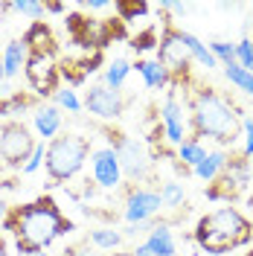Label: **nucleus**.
<instances>
[{"instance_id":"obj_1","label":"nucleus","mask_w":253,"mask_h":256,"mask_svg":"<svg viewBox=\"0 0 253 256\" xmlns=\"http://www.w3.org/2000/svg\"><path fill=\"white\" fill-rule=\"evenodd\" d=\"M3 230L12 233L15 250L20 256H35L44 254L50 244H56L62 236H67L73 230V222L64 218L62 207L56 204L52 195H41L30 204L9 207Z\"/></svg>"},{"instance_id":"obj_2","label":"nucleus","mask_w":253,"mask_h":256,"mask_svg":"<svg viewBox=\"0 0 253 256\" xmlns=\"http://www.w3.org/2000/svg\"><path fill=\"white\" fill-rule=\"evenodd\" d=\"M184 105L190 114V137L195 140L210 137L218 146H230V148L242 140L244 114H238L236 105L218 94L212 84L190 82L184 88Z\"/></svg>"},{"instance_id":"obj_3","label":"nucleus","mask_w":253,"mask_h":256,"mask_svg":"<svg viewBox=\"0 0 253 256\" xmlns=\"http://www.w3.org/2000/svg\"><path fill=\"white\" fill-rule=\"evenodd\" d=\"M192 239L198 244V250L206 256L233 254L238 248H250L253 244V222L238 207L224 204V207L198 218Z\"/></svg>"},{"instance_id":"obj_4","label":"nucleus","mask_w":253,"mask_h":256,"mask_svg":"<svg viewBox=\"0 0 253 256\" xmlns=\"http://www.w3.org/2000/svg\"><path fill=\"white\" fill-rule=\"evenodd\" d=\"M90 160V140L82 134H58L56 140L47 143V158L44 169L52 184H70L73 178L84 169V163Z\"/></svg>"},{"instance_id":"obj_5","label":"nucleus","mask_w":253,"mask_h":256,"mask_svg":"<svg viewBox=\"0 0 253 256\" xmlns=\"http://www.w3.org/2000/svg\"><path fill=\"white\" fill-rule=\"evenodd\" d=\"M158 62L169 70L174 90H184L192 82L190 76L192 58H190V50L184 47V30L174 24V18L163 20V30H160V38H158Z\"/></svg>"},{"instance_id":"obj_6","label":"nucleus","mask_w":253,"mask_h":256,"mask_svg":"<svg viewBox=\"0 0 253 256\" xmlns=\"http://www.w3.org/2000/svg\"><path fill=\"white\" fill-rule=\"evenodd\" d=\"M253 180V169H250V160L244 158L242 152H233L230 148V160L224 166V172L212 184H206V201L212 204H236L238 198H244V190L250 186Z\"/></svg>"},{"instance_id":"obj_7","label":"nucleus","mask_w":253,"mask_h":256,"mask_svg":"<svg viewBox=\"0 0 253 256\" xmlns=\"http://www.w3.org/2000/svg\"><path fill=\"white\" fill-rule=\"evenodd\" d=\"M108 143H111V148L116 152V158H120L122 178L140 184V180H146V178L152 175L154 158H152V152L146 148V143H140L137 137H128L122 131H108Z\"/></svg>"},{"instance_id":"obj_8","label":"nucleus","mask_w":253,"mask_h":256,"mask_svg":"<svg viewBox=\"0 0 253 256\" xmlns=\"http://www.w3.org/2000/svg\"><path fill=\"white\" fill-rule=\"evenodd\" d=\"M0 131H3V146H0L3 163L9 169H24L26 160L32 158V152H35V146H38V140L32 137L30 126H24L20 120H6L0 126Z\"/></svg>"},{"instance_id":"obj_9","label":"nucleus","mask_w":253,"mask_h":256,"mask_svg":"<svg viewBox=\"0 0 253 256\" xmlns=\"http://www.w3.org/2000/svg\"><path fill=\"white\" fill-rule=\"evenodd\" d=\"M160 122H163V134H166V143L169 146H178L186 140L190 134V114H186V105L184 99L178 96L174 88L166 90L163 102H160Z\"/></svg>"},{"instance_id":"obj_10","label":"nucleus","mask_w":253,"mask_h":256,"mask_svg":"<svg viewBox=\"0 0 253 256\" xmlns=\"http://www.w3.org/2000/svg\"><path fill=\"white\" fill-rule=\"evenodd\" d=\"M24 76L32 84L35 96H44V99L56 96V90L62 88V70H58L56 58H50V56H30L26 67H24Z\"/></svg>"},{"instance_id":"obj_11","label":"nucleus","mask_w":253,"mask_h":256,"mask_svg":"<svg viewBox=\"0 0 253 256\" xmlns=\"http://www.w3.org/2000/svg\"><path fill=\"white\" fill-rule=\"evenodd\" d=\"M82 105L88 108V114H94L96 120H116V116H122L128 99L122 96V90H111L108 84H90L84 90Z\"/></svg>"},{"instance_id":"obj_12","label":"nucleus","mask_w":253,"mask_h":256,"mask_svg":"<svg viewBox=\"0 0 253 256\" xmlns=\"http://www.w3.org/2000/svg\"><path fill=\"white\" fill-rule=\"evenodd\" d=\"M163 207L160 190H146V186H128L126 192V222L128 224H142L154 222V216Z\"/></svg>"},{"instance_id":"obj_13","label":"nucleus","mask_w":253,"mask_h":256,"mask_svg":"<svg viewBox=\"0 0 253 256\" xmlns=\"http://www.w3.org/2000/svg\"><path fill=\"white\" fill-rule=\"evenodd\" d=\"M90 178L102 190H116L122 184V166H120V158L111 146L90 152Z\"/></svg>"},{"instance_id":"obj_14","label":"nucleus","mask_w":253,"mask_h":256,"mask_svg":"<svg viewBox=\"0 0 253 256\" xmlns=\"http://www.w3.org/2000/svg\"><path fill=\"white\" fill-rule=\"evenodd\" d=\"M20 41L26 44L30 56H50V58H56V52H58L56 35H52V30L44 20H32L30 26H26V32L20 35Z\"/></svg>"},{"instance_id":"obj_15","label":"nucleus","mask_w":253,"mask_h":256,"mask_svg":"<svg viewBox=\"0 0 253 256\" xmlns=\"http://www.w3.org/2000/svg\"><path fill=\"white\" fill-rule=\"evenodd\" d=\"M62 108H56V105H38L35 111H32V126L38 131V137L50 143V140H56L58 137V131H62Z\"/></svg>"},{"instance_id":"obj_16","label":"nucleus","mask_w":253,"mask_h":256,"mask_svg":"<svg viewBox=\"0 0 253 256\" xmlns=\"http://www.w3.org/2000/svg\"><path fill=\"white\" fill-rule=\"evenodd\" d=\"M134 70L142 76V84L148 90H166V88H172V76H169V70L158 58H137Z\"/></svg>"},{"instance_id":"obj_17","label":"nucleus","mask_w":253,"mask_h":256,"mask_svg":"<svg viewBox=\"0 0 253 256\" xmlns=\"http://www.w3.org/2000/svg\"><path fill=\"white\" fill-rule=\"evenodd\" d=\"M146 244L154 256H178V242H174V233L169 224H154V230L146 236Z\"/></svg>"},{"instance_id":"obj_18","label":"nucleus","mask_w":253,"mask_h":256,"mask_svg":"<svg viewBox=\"0 0 253 256\" xmlns=\"http://www.w3.org/2000/svg\"><path fill=\"white\" fill-rule=\"evenodd\" d=\"M227 160H230V152H224V148H216V152H206V158L192 169V175L198 178V180H204V184H212L216 178L224 172V166H227Z\"/></svg>"},{"instance_id":"obj_19","label":"nucleus","mask_w":253,"mask_h":256,"mask_svg":"<svg viewBox=\"0 0 253 256\" xmlns=\"http://www.w3.org/2000/svg\"><path fill=\"white\" fill-rule=\"evenodd\" d=\"M3 73H6V79H15L20 76V70L26 67V58H30V50L24 41H9L6 47H3Z\"/></svg>"},{"instance_id":"obj_20","label":"nucleus","mask_w":253,"mask_h":256,"mask_svg":"<svg viewBox=\"0 0 253 256\" xmlns=\"http://www.w3.org/2000/svg\"><path fill=\"white\" fill-rule=\"evenodd\" d=\"M184 47L190 50V58H192V62H198L204 70H216V67H222V64H218V58L212 56L210 44H204L198 35H192V32H186V30H184Z\"/></svg>"},{"instance_id":"obj_21","label":"nucleus","mask_w":253,"mask_h":256,"mask_svg":"<svg viewBox=\"0 0 253 256\" xmlns=\"http://www.w3.org/2000/svg\"><path fill=\"white\" fill-rule=\"evenodd\" d=\"M131 70H134V64L128 58H114V62H108L105 73H102V84H108L111 90H122V84H126Z\"/></svg>"},{"instance_id":"obj_22","label":"nucleus","mask_w":253,"mask_h":256,"mask_svg":"<svg viewBox=\"0 0 253 256\" xmlns=\"http://www.w3.org/2000/svg\"><path fill=\"white\" fill-rule=\"evenodd\" d=\"M204 158H206V148H204V143L195 140V137H186L184 143L178 146V163L186 166V169H195Z\"/></svg>"},{"instance_id":"obj_23","label":"nucleus","mask_w":253,"mask_h":256,"mask_svg":"<svg viewBox=\"0 0 253 256\" xmlns=\"http://www.w3.org/2000/svg\"><path fill=\"white\" fill-rule=\"evenodd\" d=\"M88 242L94 248H99V250H114V248L122 244V233L120 230H111V227H99V230H90Z\"/></svg>"},{"instance_id":"obj_24","label":"nucleus","mask_w":253,"mask_h":256,"mask_svg":"<svg viewBox=\"0 0 253 256\" xmlns=\"http://www.w3.org/2000/svg\"><path fill=\"white\" fill-rule=\"evenodd\" d=\"M160 198H163V207H186V190H184V184L180 180H166L163 186H160Z\"/></svg>"},{"instance_id":"obj_25","label":"nucleus","mask_w":253,"mask_h":256,"mask_svg":"<svg viewBox=\"0 0 253 256\" xmlns=\"http://www.w3.org/2000/svg\"><path fill=\"white\" fill-rule=\"evenodd\" d=\"M224 76H227V82H230L233 88L244 90V94L253 99V73H248L242 64H227V67H224Z\"/></svg>"},{"instance_id":"obj_26","label":"nucleus","mask_w":253,"mask_h":256,"mask_svg":"<svg viewBox=\"0 0 253 256\" xmlns=\"http://www.w3.org/2000/svg\"><path fill=\"white\" fill-rule=\"evenodd\" d=\"M0 12H18V15H26L32 20H41L44 12H47V6L38 3V0H15V3H3Z\"/></svg>"},{"instance_id":"obj_27","label":"nucleus","mask_w":253,"mask_h":256,"mask_svg":"<svg viewBox=\"0 0 253 256\" xmlns=\"http://www.w3.org/2000/svg\"><path fill=\"white\" fill-rule=\"evenodd\" d=\"M114 12H120V20H137V18L148 15L152 12V6L148 3H128V0H120V3H114Z\"/></svg>"},{"instance_id":"obj_28","label":"nucleus","mask_w":253,"mask_h":256,"mask_svg":"<svg viewBox=\"0 0 253 256\" xmlns=\"http://www.w3.org/2000/svg\"><path fill=\"white\" fill-rule=\"evenodd\" d=\"M52 102H56V108H67L70 114H82V108H84L73 88H58L56 96H52Z\"/></svg>"},{"instance_id":"obj_29","label":"nucleus","mask_w":253,"mask_h":256,"mask_svg":"<svg viewBox=\"0 0 253 256\" xmlns=\"http://www.w3.org/2000/svg\"><path fill=\"white\" fill-rule=\"evenodd\" d=\"M210 50H212V56L218 58L222 67L236 64V44H230V41H210Z\"/></svg>"},{"instance_id":"obj_30","label":"nucleus","mask_w":253,"mask_h":256,"mask_svg":"<svg viewBox=\"0 0 253 256\" xmlns=\"http://www.w3.org/2000/svg\"><path fill=\"white\" fill-rule=\"evenodd\" d=\"M236 64H242L248 73H253V38H242L236 44Z\"/></svg>"},{"instance_id":"obj_31","label":"nucleus","mask_w":253,"mask_h":256,"mask_svg":"<svg viewBox=\"0 0 253 256\" xmlns=\"http://www.w3.org/2000/svg\"><path fill=\"white\" fill-rule=\"evenodd\" d=\"M158 30H154V26H152V30H146V32H140V35H134V38H131V47L137 50V52H146V50H158Z\"/></svg>"},{"instance_id":"obj_32","label":"nucleus","mask_w":253,"mask_h":256,"mask_svg":"<svg viewBox=\"0 0 253 256\" xmlns=\"http://www.w3.org/2000/svg\"><path fill=\"white\" fill-rule=\"evenodd\" d=\"M44 158H47V143H44V140H38L35 152H32V158L26 160V166H24L20 172H24V175H35V172L44 166Z\"/></svg>"},{"instance_id":"obj_33","label":"nucleus","mask_w":253,"mask_h":256,"mask_svg":"<svg viewBox=\"0 0 253 256\" xmlns=\"http://www.w3.org/2000/svg\"><path fill=\"white\" fill-rule=\"evenodd\" d=\"M242 140H244V143H242L238 152L250 160L253 158V116H244V120H242Z\"/></svg>"},{"instance_id":"obj_34","label":"nucleus","mask_w":253,"mask_h":256,"mask_svg":"<svg viewBox=\"0 0 253 256\" xmlns=\"http://www.w3.org/2000/svg\"><path fill=\"white\" fill-rule=\"evenodd\" d=\"M62 256H96V254L90 250V242L84 239V242H79V244H70V248H64Z\"/></svg>"},{"instance_id":"obj_35","label":"nucleus","mask_w":253,"mask_h":256,"mask_svg":"<svg viewBox=\"0 0 253 256\" xmlns=\"http://www.w3.org/2000/svg\"><path fill=\"white\" fill-rule=\"evenodd\" d=\"M84 9L88 12H105V9H114V3H108V0H90V3H84Z\"/></svg>"},{"instance_id":"obj_36","label":"nucleus","mask_w":253,"mask_h":256,"mask_svg":"<svg viewBox=\"0 0 253 256\" xmlns=\"http://www.w3.org/2000/svg\"><path fill=\"white\" fill-rule=\"evenodd\" d=\"M131 256H154V254L148 250V244H146V242H140V244H137V248L131 250Z\"/></svg>"},{"instance_id":"obj_37","label":"nucleus","mask_w":253,"mask_h":256,"mask_svg":"<svg viewBox=\"0 0 253 256\" xmlns=\"http://www.w3.org/2000/svg\"><path fill=\"white\" fill-rule=\"evenodd\" d=\"M44 6H47V12H52V15H62L64 9H67L64 3H44Z\"/></svg>"},{"instance_id":"obj_38","label":"nucleus","mask_w":253,"mask_h":256,"mask_svg":"<svg viewBox=\"0 0 253 256\" xmlns=\"http://www.w3.org/2000/svg\"><path fill=\"white\" fill-rule=\"evenodd\" d=\"M0 256H9V242H6L3 233H0Z\"/></svg>"},{"instance_id":"obj_39","label":"nucleus","mask_w":253,"mask_h":256,"mask_svg":"<svg viewBox=\"0 0 253 256\" xmlns=\"http://www.w3.org/2000/svg\"><path fill=\"white\" fill-rule=\"evenodd\" d=\"M6 212H9V207H6V204H0V227H3V222H6Z\"/></svg>"},{"instance_id":"obj_40","label":"nucleus","mask_w":253,"mask_h":256,"mask_svg":"<svg viewBox=\"0 0 253 256\" xmlns=\"http://www.w3.org/2000/svg\"><path fill=\"white\" fill-rule=\"evenodd\" d=\"M6 79V73H3V58H0V82Z\"/></svg>"},{"instance_id":"obj_41","label":"nucleus","mask_w":253,"mask_h":256,"mask_svg":"<svg viewBox=\"0 0 253 256\" xmlns=\"http://www.w3.org/2000/svg\"><path fill=\"white\" fill-rule=\"evenodd\" d=\"M244 256H253V248H250V250H248V254H244Z\"/></svg>"},{"instance_id":"obj_42","label":"nucleus","mask_w":253,"mask_h":256,"mask_svg":"<svg viewBox=\"0 0 253 256\" xmlns=\"http://www.w3.org/2000/svg\"><path fill=\"white\" fill-rule=\"evenodd\" d=\"M0 146H3V131H0Z\"/></svg>"},{"instance_id":"obj_43","label":"nucleus","mask_w":253,"mask_h":256,"mask_svg":"<svg viewBox=\"0 0 253 256\" xmlns=\"http://www.w3.org/2000/svg\"><path fill=\"white\" fill-rule=\"evenodd\" d=\"M35 256H50V254H35Z\"/></svg>"},{"instance_id":"obj_44","label":"nucleus","mask_w":253,"mask_h":256,"mask_svg":"<svg viewBox=\"0 0 253 256\" xmlns=\"http://www.w3.org/2000/svg\"><path fill=\"white\" fill-rule=\"evenodd\" d=\"M250 15H253V9H250Z\"/></svg>"}]
</instances>
